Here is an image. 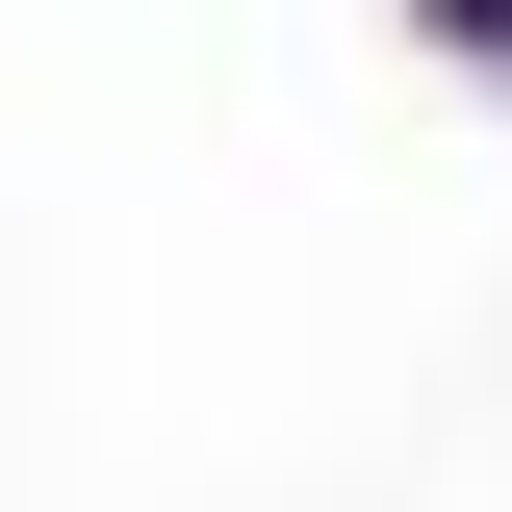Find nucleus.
<instances>
[{
    "instance_id": "1",
    "label": "nucleus",
    "mask_w": 512,
    "mask_h": 512,
    "mask_svg": "<svg viewBox=\"0 0 512 512\" xmlns=\"http://www.w3.org/2000/svg\"><path fill=\"white\" fill-rule=\"evenodd\" d=\"M410 26H436V52H512V0H410Z\"/></svg>"
}]
</instances>
